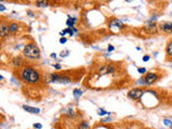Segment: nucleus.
Segmentation results:
<instances>
[{"instance_id": "f257e3e1", "label": "nucleus", "mask_w": 172, "mask_h": 129, "mask_svg": "<svg viewBox=\"0 0 172 129\" xmlns=\"http://www.w3.org/2000/svg\"><path fill=\"white\" fill-rule=\"evenodd\" d=\"M21 77L24 82L28 84H36L40 81V73L31 67H26L23 69Z\"/></svg>"}, {"instance_id": "f03ea898", "label": "nucleus", "mask_w": 172, "mask_h": 129, "mask_svg": "<svg viewBox=\"0 0 172 129\" xmlns=\"http://www.w3.org/2000/svg\"><path fill=\"white\" fill-rule=\"evenodd\" d=\"M23 53H24L25 57L31 60H38L41 57L39 47L34 44V43H29V44L26 45V46L24 47Z\"/></svg>"}, {"instance_id": "7ed1b4c3", "label": "nucleus", "mask_w": 172, "mask_h": 129, "mask_svg": "<svg viewBox=\"0 0 172 129\" xmlns=\"http://www.w3.org/2000/svg\"><path fill=\"white\" fill-rule=\"evenodd\" d=\"M145 94V90L143 88H133V90L128 92V97L131 98L132 100H139L141 97Z\"/></svg>"}, {"instance_id": "20e7f679", "label": "nucleus", "mask_w": 172, "mask_h": 129, "mask_svg": "<svg viewBox=\"0 0 172 129\" xmlns=\"http://www.w3.org/2000/svg\"><path fill=\"white\" fill-rule=\"evenodd\" d=\"M158 81V75L154 72H148L144 77V84L145 85H153Z\"/></svg>"}, {"instance_id": "39448f33", "label": "nucleus", "mask_w": 172, "mask_h": 129, "mask_svg": "<svg viewBox=\"0 0 172 129\" xmlns=\"http://www.w3.org/2000/svg\"><path fill=\"white\" fill-rule=\"evenodd\" d=\"M115 67L113 64H104L99 69V74L100 75H107V74H112L115 72Z\"/></svg>"}, {"instance_id": "423d86ee", "label": "nucleus", "mask_w": 172, "mask_h": 129, "mask_svg": "<svg viewBox=\"0 0 172 129\" xmlns=\"http://www.w3.org/2000/svg\"><path fill=\"white\" fill-rule=\"evenodd\" d=\"M9 33H10V26L8 25V24H5V22H2L1 27H0V35H1V38L7 37Z\"/></svg>"}, {"instance_id": "0eeeda50", "label": "nucleus", "mask_w": 172, "mask_h": 129, "mask_svg": "<svg viewBox=\"0 0 172 129\" xmlns=\"http://www.w3.org/2000/svg\"><path fill=\"white\" fill-rule=\"evenodd\" d=\"M124 27V25H123V23L122 22H119L118 20H112L110 22V28L111 29H117V31L120 29V28H123Z\"/></svg>"}, {"instance_id": "6e6552de", "label": "nucleus", "mask_w": 172, "mask_h": 129, "mask_svg": "<svg viewBox=\"0 0 172 129\" xmlns=\"http://www.w3.org/2000/svg\"><path fill=\"white\" fill-rule=\"evenodd\" d=\"M160 29L165 32V33H168V35L172 33V22H166L165 24H162L160 26Z\"/></svg>"}, {"instance_id": "1a4fd4ad", "label": "nucleus", "mask_w": 172, "mask_h": 129, "mask_svg": "<svg viewBox=\"0 0 172 129\" xmlns=\"http://www.w3.org/2000/svg\"><path fill=\"white\" fill-rule=\"evenodd\" d=\"M23 109H24L25 111L29 112V113H33V114H38V113H40V109H38V108L30 107V105H26V104H24V105H23Z\"/></svg>"}, {"instance_id": "9d476101", "label": "nucleus", "mask_w": 172, "mask_h": 129, "mask_svg": "<svg viewBox=\"0 0 172 129\" xmlns=\"http://www.w3.org/2000/svg\"><path fill=\"white\" fill-rule=\"evenodd\" d=\"M36 5L38 8H45L49 5V0H37Z\"/></svg>"}, {"instance_id": "9b49d317", "label": "nucleus", "mask_w": 172, "mask_h": 129, "mask_svg": "<svg viewBox=\"0 0 172 129\" xmlns=\"http://www.w3.org/2000/svg\"><path fill=\"white\" fill-rule=\"evenodd\" d=\"M75 23H76V18L75 17H71V16H69L68 20H67L66 24L68 25V27L72 28L74 25H75Z\"/></svg>"}, {"instance_id": "f8f14e48", "label": "nucleus", "mask_w": 172, "mask_h": 129, "mask_svg": "<svg viewBox=\"0 0 172 129\" xmlns=\"http://www.w3.org/2000/svg\"><path fill=\"white\" fill-rule=\"evenodd\" d=\"M82 95H83V92H82L81 90H78V88L73 90V97L75 99H80V97H81Z\"/></svg>"}, {"instance_id": "ddd939ff", "label": "nucleus", "mask_w": 172, "mask_h": 129, "mask_svg": "<svg viewBox=\"0 0 172 129\" xmlns=\"http://www.w3.org/2000/svg\"><path fill=\"white\" fill-rule=\"evenodd\" d=\"M166 53H167L168 56H172V41H170L167 44V47H166Z\"/></svg>"}, {"instance_id": "4468645a", "label": "nucleus", "mask_w": 172, "mask_h": 129, "mask_svg": "<svg viewBox=\"0 0 172 129\" xmlns=\"http://www.w3.org/2000/svg\"><path fill=\"white\" fill-rule=\"evenodd\" d=\"M17 30H18L17 24H15V23L10 24V33H15V32H17Z\"/></svg>"}, {"instance_id": "2eb2a0df", "label": "nucleus", "mask_w": 172, "mask_h": 129, "mask_svg": "<svg viewBox=\"0 0 172 129\" xmlns=\"http://www.w3.org/2000/svg\"><path fill=\"white\" fill-rule=\"evenodd\" d=\"M12 64H14V66H21L22 64V58L21 57H15V58H13V60H12Z\"/></svg>"}, {"instance_id": "dca6fc26", "label": "nucleus", "mask_w": 172, "mask_h": 129, "mask_svg": "<svg viewBox=\"0 0 172 129\" xmlns=\"http://www.w3.org/2000/svg\"><path fill=\"white\" fill-rule=\"evenodd\" d=\"M79 129H89V125H88V123L82 122L81 124H80V126H79Z\"/></svg>"}, {"instance_id": "f3484780", "label": "nucleus", "mask_w": 172, "mask_h": 129, "mask_svg": "<svg viewBox=\"0 0 172 129\" xmlns=\"http://www.w3.org/2000/svg\"><path fill=\"white\" fill-rule=\"evenodd\" d=\"M98 114L100 115V116H103V115H110V112L104 111L103 109H99L98 110Z\"/></svg>"}, {"instance_id": "a211bd4d", "label": "nucleus", "mask_w": 172, "mask_h": 129, "mask_svg": "<svg viewBox=\"0 0 172 129\" xmlns=\"http://www.w3.org/2000/svg\"><path fill=\"white\" fill-rule=\"evenodd\" d=\"M164 124H165L166 126H168V127H172V122L170 121V119H168V118L164 119Z\"/></svg>"}, {"instance_id": "6ab92c4d", "label": "nucleus", "mask_w": 172, "mask_h": 129, "mask_svg": "<svg viewBox=\"0 0 172 129\" xmlns=\"http://www.w3.org/2000/svg\"><path fill=\"white\" fill-rule=\"evenodd\" d=\"M138 72L140 74H144V73H146V69L145 68H138Z\"/></svg>"}, {"instance_id": "aec40b11", "label": "nucleus", "mask_w": 172, "mask_h": 129, "mask_svg": "<svg viewBox=\"0 0 172 129\" xmlns=\"http://www.w3.org/2000/svg\"><path fill=\"white\" fill-rule=\"evenodd\" d=\"M33 127L37 129H41L42 128V125L40 124V123H36V124H33Z\"/></svg>"}, {"instance_id": "412c9836", "label": "nucleus", "mask_w": 172, "mask_h": 129, "mask_svg": "<svg viewBox=\"0 0 172 129\" xmlns=\"http://www.w3.org/2000/svg\"><path fill=\"white\" fill-rule=\"evenodd\" d=\"M142 60L143 61H148V60H150V56H148V55H145V56H143Z\"/></svg>"}, {"instance_id": "4be33fe9", "label": "nucleus", "mask_w": 172, "mask_h": 129, "mask_svg": "<svg viewBox=\"0 0 172 129\" xmlns=\"http://www.w3.org/2000/svg\"><path fill=\"white\" fill-rule=\"evenodd\" d=\"M109 121H112V117H107V118H102V119H101V122H102V123L109 122Z\"/></svg>"}, {"instance_id": "5701e85b", "label": "nucleus", "mask_w": 172, "mask_h": 129, "mask_svg": "<svg viewBox=\"0 0 172 129\" xmlns=\"http://www.w3.org/2000/svg\"><path fill=\"white\" fill-rule=\"evenodd\" d=\"M67 55H69V51H65V52H62V54H60V56H62V57H66Z\"/></svg>"}, {"instance_id": "b1692460", "label": "nucleus", "mask_w": 172, "mask_h": 129, "mask_svg": "<svg viewBox=\"0 0 172 129\" xmlns=\"http://www.w3.org/2000/svg\"><path fill=\"white\" fill-rule=\"evenodd\" d=\"M54 68L56 70H60V69H62V66H60V64H54Z\"/></svg>"}, {"instance_id": "393cba45", "label": "nucleus", "mask_w": 172, "mask_h": 129, "mask_svg": "<svg viewBox=\"0 0 172 129\" xmlns=\"http://www.w3.org/2000/svg\"><path fill=\"white\" fill-rule=\"evenodd\" d=\"M59 42L62 43V44H65V43L67 42V39H66V38H62V39L59 40Z\"/></svg>"}, {"instance_id": "a878e982", "label": "nucleus", "mask_w": 172, "mask_h": 129, "mask_svg": "<svg viewBox=\"0 0 172 129\" xmlns=\"http://www.w3.org/2000/svg\"><path fill=\"white\" fill-rule=\"evenodd\" d=\"M108 51H109V52H113V51H114V46H113V45H109Z\"/></svg>"}, {"instance_id": "bb28decb", "label": "nucleus", "mask_w": 172, "mask_h": 129, "mask_svg": "<svg viewBox=\"0 0 172 129\" xmlns=\"http://www.w3.org/2000/svg\"><path fill=\"white\" fill-rule=\"evenodd\" d=\"M0 11H1V12H3V11H5V5H0Z\"/></svg>"}, {"instance_id": "cd10ccee", "label": "nucleus", "mask_w": 172, "mask_h": 129, "mask_svg": "<svg viewBox=\"0 0 172 129\" xmlns=\"http://www.w3.org/2000/svg\"><path fill=\"white\" fill-rule=\"evenodd\" d=\"M51 56H52V57H53V58H55V59H56V58H57V56H56V54H55V53L51 54Z\"/></svg>"}, {"instance_id": "c85d7f7f", "label": "nucleus", "mask_w": 172, "mask_h": 129, "mask_svg": "<svg viewBox=\"0 0 172 129\" xmlns=\"http://www.w3.org/2000/svg\"><path fill=\"white\" fill-rule=\"evenodd\" d=\"M28 15H29V16H33V14H32L31 11H29V12H28Z\"/></svg>"}, {"instance_id": "c756f323", "label": "nucleus", "mask_w": 172, "mask_h": 129, "mask_svg": "<svg viewBox=\"0 0 172 129\" xmlns=\"http://www.w3.org/2000/svg\"><path fill=\"white\" fill-rule=\"evenodd\" d=\"M2 1H3V0H1V2H2Z\"/></svg>"}, {"instance_id": "7c9ffc66", "label": "nucleus", "mask_w": 172, "mask_h": 129, "mask_svg": "<svg viewBox=\"0 0 172 129\" xmlns=\"http://www.w3.org/2000/svg\"><path fill=\"white\" fill-rule=\"evenodd\" d=\"M128 129H129V128H128Z\"/></svg>"}]
</instances>
